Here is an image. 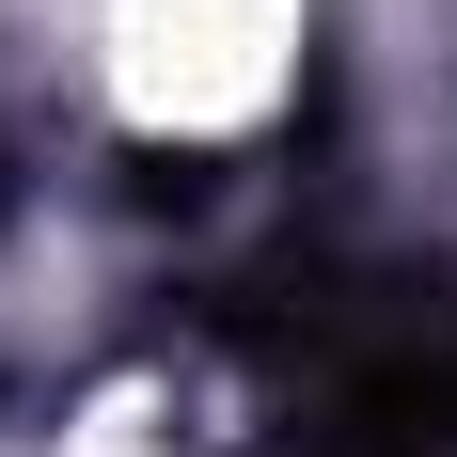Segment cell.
Returning a JSON list of instances; mask_svg holds the SVG:
<instances>
[{
  "mask_svg": "<svg viewBox=\"0 0 457 457\" xmlns=\"http://www.w3.org/2000/svg\"><path fill=\"white\" fill-rule=\"evenodd\" d=\"M127 63L158 111L221 127V111H253L284 79V0H127Z\"/></svg>",
  "mask_w": 457,
  "mask_h": 457,
  "instance_id": "1",
  "label": "cell"
}]
</instances>
